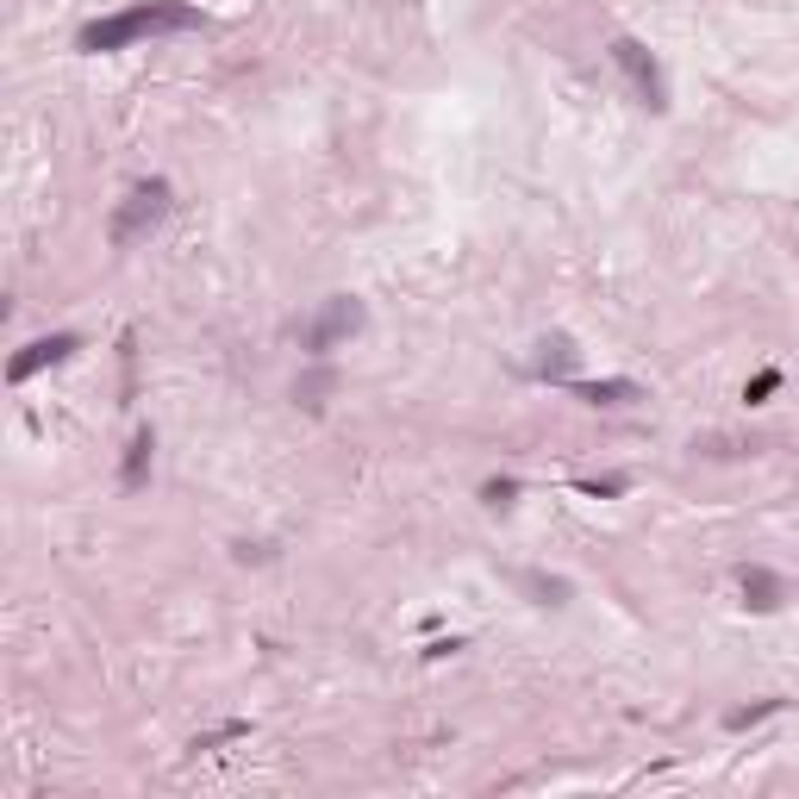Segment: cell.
Returning a JSON list of instances; mask_svg holds the SVG:
<instances>
[{"mask_svg":"<svg viewBox=\"0 0 799 799\" xmlns=\"http://www.w3.org/2000/svg\"><path fill=\"white\" fill-rule=\"evenodd\" d=\"M200 7H181V0H144V7H125L113 20H95L81 25V51L88 57H107V51H125L137 38H169V32H200Z\"/></svg>","mask_w":799,"mask_h":799,"instance_id":"obj_1","label":"cell"},{"mask_svg":"<svg viewBox=\"0 0 799 799\" xmlns=\"http://www.w3.org/2000/svg\"><path fill=\"white\" fill-rule=\"evenodd\" d=\"M169 207H176V188L163 176H151V181H137L132 195L119 200V213H113V225H107V237H113V251H132V244H144V237L169 219Z\"/></svg>","mask_w":799,"mask_h":799,"instance_id":"obj_2","label":"cell"},{"mask_svg":"<svg viewBox=\"0 0 799 799\" xmlns=\"http://www.w3.org/2000/svg\"><path fill=\"white\" fill-rule=\"evenodd\" d=\"M612 63L624 69V81L637 88V100H644L650 113H663L668 107V81H663V63L650 57L644 38H612Z\"/></svg>","mask_w":799,"mask_h":799,"instance_id":"obj_3","label":"cell"},{"mask_svg":"<svg viewBox=\"0 0 799 799\" xmlns=\"http://www.w3.org/2000/svg\"><path fill=\"white\" fill-rule=\"evenodd\" d=\"M363 319H369V312H363V300H356V293H332V300L319 307V319L307 325V351L312 356H332L344 337L363 332Z\"/></svg>","mask_w":799,"mask_h":799,"instance_id":"obj_4","label":"cell"},{"mask_svg":"<svg viewBox=\"0 0 799 799\" xmlns=\"http://www.w3.org/2000/svg\"><path fill=\"white\" fill-rule=\"evenodd\" d=\"M76 351H81L76 332H51V337H38V344H25V351L7 363V381H32L38 369H57V363H69Z\"/></svg>","mask_w":799,"mask_h":799,"instance_id":"obj_5","label":"cell"},{"mask_svg":"<svg viewBox=\"0 0 799 799\" xmlns=\"http://www.w3.org/2000/svg\"><path fill=\"white\" fill-rule=\"evenodd\" d=\"M575 363H581L575 337H568V332H550L544 344H537V363H531V375H537V381H575Z\"/></svg>","mask_w":799,"mask_h":799,"instance_id":"obj_6","label":"cell"},{"mask_svg":"<svg viewBox=\"0 0 799 799\" xmlns=\"http://www.w3.org/2000/svg\"><path fill=\"white\" fill-rule=\"evenodd\" d=\"M737 593H743V606H750V612H775V606L787 600V581H780L775 568L750 563V568H737Z\"/></svg>","mask_w":799,"mask_h":799,"instance_id":"obj_7","label":"cell"},{"mask_svg":"<svg viewBox=\"0 0 799 799\" xmlns=\"http://www.w3.org/2000/svg\"><path fill=\"white\" fill-rule=\"evenodd\" d=\"M568 388L581 393L587 407H624V400H637V381H624V375H606V381H568Z\"/></svg>","mask_w":799,"mask_h":799,"instance_id":"obj_8","label":"cell"},{"mask_svg":"<svg viewBox=\"0 0 799 799\" xmlns=\"http://www.w3.org/2000/svg\"><path fill=\"white\" fill-rule=\"evenodd\" d=\"M151 450H156V437H151V431H137V437H132V450H125V475H119L125 488H144V468H151Z\"/></svg>","mask_w":799,"mask_h":799,"instance_id":"obj_9","label":"cell"},{"mask_svg":"<svg viewBox=\"0 0 799 799\" xmlns=\"http://www.w3.org/2000/svg\"><path fill=\"white\" fill-rule=\"evenodd\" d=\"M787 700H756V706H731L724 712V731H750V724H762V719H775Z\"/></svg>","mask_w":799,"mask_h":799,"instance_id":"obj_10","label":"cell"},{"mask_svg":"<svg viewBox=\"0 0 799 799\" xmlns=\"http://www.w3.org/2000/svg\"><path fill=\"white\" fill-rule=\"evenodd\" d=\"M244 737H251V724L232 719V724H219V731H207V737H195L188 750H195V756H207V750H225V743H244Z\"/></svg>","mask_w":799,"mask_h":799,"instance_id":"obj_11","label":"cell"},{"mask_svg":"<svg viewBox=\"0 0 799 799\" xmlns=\"http://www.w3.org/2000/svg\"><path fill=\"white\" fill-rule=\"evenodd\" d=\"M780 381H787V375H780V369H762V375H750V381H743V400H750V407H762L768 393H780Z\"/></svg>","mask_w":799,"mask_h":799,"instance_id":"obj_12","label":"cell"},{"mask_svg":"<svg viewBox=\"0 0 799 799\" xmlns=\"http://www.w3.org/2000/svg\"><path fill=\"white\" fill-rule=\"evenodd\" d=\"M481 500H488V507H512V500H519V481H512V475H493L488 488H481Z\"/></svg>","mask_w":799,"mask_h":799,"instance_id":"obj_13","label":"cell"},{"mask_svg":"<svg viewBox=\"0 0 799 799\" xmlns=\"http://www.w3.org/2000/svg\"><path fill=\"white\" fill-rule=\"evenodd\" d=\"M581 493H587V500H619V493H624V475H606V481H581Z\"/></svg>","mask_w":799,"mask_h":799,"instance_id":"obj_14","label":"cell"},{"mask_svg":"<svg viewBox=\"0 0 799 799\" xmlns=\"http://www.w3.org/2000/svg\"><path fill=\"white\" fill-rule=\"evenodd\" d=\"M325 388H332V375H312L307 388H293V400H300V407H312V412H319V407H325V400H319V393H325Z\"/></svg>","mask_w":799,"mask_h":799,"instance_id":"obj_15","label":"cell"},{"mask_svg":"<svg viewBox=\"0 0 799 799\" xmlns=\"http://www.w3.org/2000/svg\"><path fill=\"white\" fill-rule=\"evenodd\" d=\"M456 650H463V637H431L425 656H456Z\"/></svg>","mask_w":799,"mask_h":799,"instance_id":"obj_16","label":"cell"}]
</instances>
